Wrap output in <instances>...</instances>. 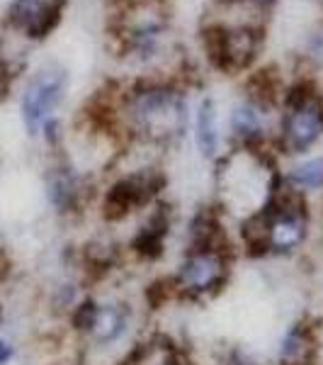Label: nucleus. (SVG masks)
Instances as JSON below:
<instances>
[{"instance_id": "nucleus-7", "label": "nucleus", "mask_w": 323, "mask_h": 365, "mask_svg": "<svg viewBox=\"0 0 323 365\" xmlns=\"http://www.w3.org/2000/svg\"><path fill=\"white\" fill-rule=\"evenodd\" d=\"M100 187L90 168L80 166L68 151L51 154L42 170L44 207L58 222L80 220L97 202Z\"/></svg>"}, {"instance_id": "nucleus-10", "label": "nucleus", "mask_w": 323, "mask_h": 365, "mask_svg": "<svg viewBox=\"0 0 323 365\" xmlns=\"http://www.w3.org/2000/svg\"><path fill=\"white\" fill-rule=\"evenodd\" d=\"M70 93V73L61 63H44L27 76L17 98L20 125L27 139L37 141L39 132L49 120L61 117Z\"/></svg>"}, {"instance_id": "nucleus-13", "label": "nucleus", "mask_w": 323, "mask_h": 365, "mask_svg": "<svg viewBox=\"0 0 323 365\" xmlns=\"http://www.w3.org/2000/svg\"><path fill=\"white\" fill-rule=\"evenodd\" d=\"M321 351L319 324L299 317L280 331L272 351V365H319Z\"/></svg>"}, {"instance_id": "nucleus-6", "label": "nucleus", "mask_w": 323, "mask_h": 365, "mask_svg": "<svg viewBox=\"0 0 323 365\" xmlns=\"http://www.w3.org/2000/svg\"><path fill=\"white\" fill-rule=\"evenodd\" d=\"M323 144V88L314 73H297L280 98L272 151L280 161L319 151Z\"/></svg>"}, {"instance_id": "nucleus-17", "label": "nucleus", "mask_w": 323, "mask_h": 365, "mask_svg": "<svg viewBox=\"0 0 323 365\" xmlns=\"http://www.w3.org/2000/svg\"><path fill=\"white\" fill-rule=\"evenodd\" d=\"M20 353H22L20 341L10 336V334L0 331V365H15L20 361Z\"/></svg>"}, {"instance_id": "nucleus-5", "label": "nucleus", "mask_w": 323, "mask_h": 365, "mask_svg": "<svg viewBox=\"0 0 323 365\" xmlns=\"http://www.w3.org/2000/svg\"><path fill=\"white\" fill-rule=\"evenodd\" d=\"M236 241H207V244H183L170 266L166 292L175 302L202 304L214 302L226 292L236 273Z\"/></svg>"}, {"instance_id": "nucleus-2", "label": "nucleus", "mask_w": 323, "mask_h": 365, "mask_svg": "<svg viewBox=\"0 0 323 365\" xmlns=\"http://www.w3.org/2000/svg\"><path fill=\"white\" fill-rule=\"evenodd\" d=\"M282 192V161L275 151L228 149L214 166V205L231 232L265 212Z\"/></svg>"}, {"instance_id": "nucleus-1", "label": "nucleus", "mask_w": 323, "mask_h": 365, "mask_svg": "<svg viewBox=\"0 0 323 365\" xmlns=\"http://www.w3.org/2000/svg\"><path fill=\"white\" fill-rule=\"evenodd\" d=\"M105 125L120 141L168 151L190 134V81L180 73H139L97 96Z\"/></svg>"}, {"instance_id": "nucleus-3", "label": "nucleus", "mask_w": 323, "mask_h": 365, "mask_svg": "<svg viewBox=\"0 0 323 365\" xmlns=\"http://www.w3.org/2000/svg\"><path fill=\"white\" fill-rule=\"evenodd\" d=\"M319 239V207L282 190L260 217L233 229L238 253L258 261L290 263Z\"/></svg>"}, {"instance_id": "nucleus-9", "label": "nucleus", "mask_w": 323, "mask_h": 365, "mask_svg": "<svg viewBox=\"0 0 323 365\" xmlns=\"http://www.w3.org/2000/svg\"><path fill=\"white\" fill-rule=\"evenodd\" d=\"M166 185V170L154 161H144L129 170H120L100 190V212L107 222L129 220V217L141 215V212L154 207L156 202H161Z\"/></svg>"}, {"instance_id": "nucleus-20", "label": "nucleus", "mask_w": 323, "mask_h": 365, "mask_svg": "<svg viewBox=\"0 0 323 365\" xmlns=\"http://www.w3.org/2000/svg\"><path fill=\"white\" fill-rule=\"evenodd\" d=\"M319 239H321V246H323V202L319 207Z\"/></svg>"}, {"instance_id": "nucleus-16", "label": "nucleus", "mask_w": 323, "mask_h": 365, "mask_svg": "<svg viewBox=\"0 0 323 365\" xmlns=\"http://www.w3.org/2000/svg\"><path fill=\"white\" fill-rule=\"evenodd\" d=\"M120 365H190L180 344L166 334H141L134 346L122 356Z\"/></svg>"}, {"instance_id": "nucleus-12", "label": "nucleus", "mask_w": 323, "mask_h": 365, "mask_svg": "<svg viewBox=\"0 0 323 365\" xmlns=\"http://www.w3.org/2000/svg\"><path fill=\"white\" fill-rule=\"evenodd\" d=\"M66 3L68 0H10L3 22L29 42H44L61 25Z\"/></svg>"}, {"instance_id": "nucleus-19", "label": "nucleus", "mask_w": 323, "mask_h": 365, "mask_svg": "<svg viewBox=\"0 0 323 365\" xmlns=\"http://www.w3.org/2000/svg\"><path fill=\"white\" fill-rule=\"evenodd\" d=\"M226 8H253L258 13H270L280 0H219Z\"/></svg>"}, {"instance_id": "nucleus-15", "label": "nucleus", "mask_w": 323, "mask_h": 365, "mask_svg": "<svg viewBox=\"0 0 323 365\" xmlns=\"http://www.w3.org/2000/svg\"><path fill=\"white\" fill-rule=\"evenodd\" d=\"M92 287H88V275L83 273V268H63L61 275H56L54 280L46 285L44 292V307L51 317L66 322L73 309L80 304L88 292Z\"/></svg>"}, {"instance_id": "nucleus-21", "label": "nucleus", "mask_w": 323, "mask_h": 365, "mask_svg": "<svg viewBox=\"0 0 323 365\" xmlns=\"http://www.w3.org/2000/svg\"><path fill=\"white\" fill-rule=\"evenodd\" d=\"M0 322H3V309H0Z\"/></svg>"}, {"instance_id": "nucleus-4", "label": "nucleus", "mask_w": 323, "mask_h": 365, "mask_svg": "<svg viewBox=\"0 0 323 365\" xmlns=\"http://www.w3.org/2000/svg\"><path fill=\"white\" fill-rule=\"evenodd\" d=\"M66 324L80 349L90 356H125L141 336V307L127 292L90 290Z\"/></svg>"}, {"instance_id": "nucleus-11", "label": "nucleus", "mask_w": 323, "mask_h": 365, "mask_svg": "<svg viewBox=\"0 0 323 365\" xmlns=\"http://www.w3.org/2000/svg\"><path fill=\"white\" fill-rule=\"evenodd\" d=\"M195 154L202 158L209 166H216L228 151V139H226V122H224V110L221 103L211 93L199 96L192 103V115H190V134Z\"/></svg>"}, {"instance_id": "nucleus-18", "label": "nucleus", "mask_w": 323, "mask_h": 365, "mask_svg": "<svg viewBox=\"0 0 323 365\" xmlns=\"http://www.w3.org/2000/svg\"><path fill=\"white\" fill-rule=\"evenodd\" d=\"M216 365H260V363H258L248 351L238 349V346H228V349L219 353Z\"/></svg>"}, {"instance_id": "nucleus-14", "label": "nucleus", "mask_w": 323, "mask_h": 365, "mask_svg": "<svg viewBox=\"0 0 323 365\" xmlns=\"http://www.w3.org/2000/svg\"><path fill=\"white\" fill-rule=\"evenodd\" d=\"M282 190L302 197L314 207L323 202V151L282 161Z\"/></svg>"}, {"instance_id": "nucleus-8", "label": "nucleus", "mask_w": 323, "mask_h": 365, "mask_svg": "<svg viewBox=\"0 0 323 365\" xmlns=\"http://www.w3.org/2000/svg\"><path fill=\"white\" fill-rule=\"evenodd\" d=\"M199 44L207 63L224 76H245L265 44V25L258 20L245 22H207L199 29Z\"/></svg>"}]
</instances>
